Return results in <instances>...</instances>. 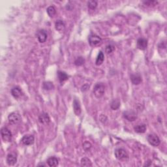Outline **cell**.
Here are the masks:
<instances>
[{
  "instance_id": "6da1fadb",
  "label": "cell",
  "mask_w": 167,
  "mask_h": 167,
  "mask_svg": "<svg viewBox=\"0 0 167 167\" xmlns=\"http://www.w3.org/2000/svg\"><path fill=\"white\" fill-rule=\"evenodd\" d=\"M105 91V87L103 83H97L94 86L93 92L94 95L97 98H101L104 95Z\"/></svg>"
},
{
  "instance_id": "7a4b0ae2",
  "label": "cell",
  "mask_w": 167,
  "mask_h": 167,
  "mask_svg": "<svg viewBox=\"0 0 167 167\" xmlns=\"http://www.w3.org/2000/svg\"><path fill=\"white\" fill-rule=\"evenodd\" d=\"M115 157L120 161H127L129 159L127 152L123 148H117L114 152Z\"/></svg>"
},
{
  "instance_id": "3957f363",
  "label": "cell",
  "mask_w": 167,
  "mask_h": 167,
  "mask_svg": "<svg viewBox=\"0 0 167 167\" xmlns=\"http://www.w3.org/2000/svg\"><path fill=\"white\" fill-rule=\"evenodd\" d=\"M8 120L11 124H17L21 121V116L18 112H13L11 113L8 116Z\"/></svg>"
},
{
  "instance_id": "277c9868",
  "label": "cell",
  "mask_w": 167,
  "mask_h": 167,
  "mask_svg": "<svg viewBox=\"0 0 167 167\" xmlns=\"http://www.w3.org/2000/svg\"><path fill=\"white\" fill-rule=\"evenodd\" d=\"M88 41L91 46H96L102 43V39L95 34H91L88 37Z\"/></svg>"
},
{
  "instance_id": "5b68a950",
  "label": "cell",
  "mask_w": 167,
  "mask_h": 167,
  "mask_svg": "<svg viewBox=\"0 0 167 167\" xmlns=\"http://www.w3.org/2000/svg\"><path fill=\"white\" fill-rule=\"evenodd\" d=\"M148 141L150 143V144L154 147H157L161 143V140H160L159 136L155 134H150L148 136Z\"/></svg>"
},
{
  "instance_id": "8992f818",
  "label": "cell",
  "mask_w": 167,
  "mask_h": 167,
  "mask_svg": "<svg viewBox=\"0 0 167 167\" xmlns=\"http://www.w3.org/2000/svg\"><path fill=\"white\" fill-rule=\"evenodd\" d=\"M1 135L2 139H3L5 142H10L12 139V133L11 131L9 130L8 128L4 127L1 128Z\"/></svg>"
},
{
  "instance_id": "52a82bcc",
  "label": "cell",
  "mask_w": 167,
  "mask_h": 167,
  "mask_svg": "<svg viewBox=\"0 0 167 167\" xmlns=\"http://www.w3.org/2000/svg\"><path fill=\"white\" fill-rule=\"evenodd\" d=\"M123 117L125 119L129 121H133L137 118V115L135 112L133 111V110H127V111H125L123 112Z\"/></svg>"
},
{
  "instance_id": "ba28073f",
  "label": "cell",
  "mask_w": 167,
  "mask_h": 167,
  "mask_svg": "<svg viewBox=\"0 0 167 167\" xmlns=\"http://www.w3.org/2000/svg\"><path fill=\"white\" fill-rule=\"evenodd\" d=\"M21 141H22V144L23 145L30 146L34 144L35 142V138L33 135H27L23 136V138H22Z\"/></svg>"
},
{
  "instance_id": "9c48e42d",
  "label": "cell",
  "mask_w": 167,
  "mask_h": 167,
  "mask_svg": "<svg viewBox=\"0 0 167 167\" xmlns=\"http://www.w3.org/2000/svg\"><path fill=\"white\" fill-rule=\"evenodd\" d=\"M47 37H48L47 32L44 30H40L37 33V37L41 43H44L46 41Z\"/></svg>"
},
{
  "instance_id": "30bf717a",
  "label": "cell",
  "mask_w": 167,
  "mask_h": 167,
  "mask_svg": "<svg viewBox=\"0 0 167 167\" xmlns=\"http://www.w3.org/2000/svg\"><path fill=\"white\" fill-rule=\"evenodd\" d=\"M16 161H17V157H16V155L15 154L11 153V154H9L7 155V163L9 165H15Z\"/></svg>"
},
{
  "instance_id": "8fae6325",
  "label": "cell",
  "mask_w": 167,
  "mask_h": 167,
  "mask_svg": "<svg viewBox=\"0 0 167 167\" xmlns=\"http://www.w3.org/2000/svg\"><path fill=\"white\" fill-rule=\"evenodd\" d=\"M39 121L42 124L46 125V124H48L49 123H50V118L47 113L44 112V113H42L41 114L39 115Z\"/></svg>"
},
{
  "instance_id": "7c38bea8",
  "label": "cell",
  "mask_w": 167,
  "mask_h": 167,
  "mask_svg": "<svg viewBox=\"0 0 167 167\" xmlns=\"http://www.w3.org/2000/svg\"><path fill=\"white\" fill-rule=\"evenodd\" d=\"M148 40L144 38H139L137 40V47L138 49L144 50L147 48Z\"/></svg>"
},
{
  "instance_id": "4fadbf2b",
  "label": "cell",
  "mask_w": 167,
  "mask_h": 167,
  "mask_svg": "<svg viewBox=\"0 0 167 167\" xmlns=\"http://www.w3.org/2000/svg\"><path fill=\"white\" fill-rule=\"evenodd\" d=\"M73 110L74 114L76 115V116H79L80 115L82 112L81 110V106L80 103V101L77 99H74L73 101Z\"/></svg>"
},
{
  "instance_id": "5bb4252c",
  "label": "cell",
  "mask_w": 167,
  "mask_h": 167,
  "mask_svg": "<svg viewBox=\"0 0 167 167\" xmlns=\"http://www.w3.org/2000/svg\"><path fill=\"white\" fill-rule=\"evenodd\" d=\"M11 94L15 99H18L21 95H22V89H20V87L15 86L11 89Z\"/></svg>"
},
{
  "instance_id": "9a60e30c",
  "label": "cell",
  "mask_w": 167,
  "mask_h": 167,
  "mask_svg": "<svg viewBox=\"0 0 167 167\" xmlns=\"http://www.w3.org/2000/svg\"><path fill=\"white\" fill-rule=\"evenodd\" d=\"M131 80L132 83L133 84H135V85H138V84H140L141 82H142V77H141L140 74L138 73L131 74Z\"/></svg>"
},
{
  "instance_id": "2e32d148",
  "label": "cell",
  "mask_w": 167,
  "mask_h": 167,
  "mask_svg": "<svg viewBox=\"0 0 167 167\" xmlns=\"http://www.w3.org/2000/svg\"><path fill=\"white\" fill-rule=\"evenodd\" d=\"M55 28L57 31L62 32L65 29V23L62 20H58L55 23Z\"/></svg>"
},
{
  "instance_id": "e0dca14e",
  "label": "cell",
  "mask_w": 167,
  "mask_h": 167,
  "mask_svg": "<svg viewBox=\"0 0 167 167\" xmlns=\"http://www.w3.org/2000/svg\"><path fill=\"white\" fill-rule=\"evenodd\" d=\"M47 164L49 166L51 167H55L57 166L59 164V160L56 157H50L47 159Z\"/></svg>"
},
{
  "instance_id": "ac0fdd59",
  "label": "cell",
  "mask_w": 167,
  "mask_h": 167,
  "mask_svg": "<svg viewBox=\"0 0 167 167\" xmlns=\"http://www.w3.org/2000/svg\"><path fill=\"white\" fill-rule=\"evenodd\" d=\"M58 79L61 83L69 79V76L64 71H62V70H58Z\"/></svg>"
},
{
  "instance_id": "d6986e66",
  "label": "cell",
  "mask_w": 167,
  "mask_h": 167,
  "mask_svg": "<svg viewBox=\"0 0 167 167\" xmlns=\"http://www.w3.org/2000/svg\"><path fill=\"white\" fill-rule=\"evenodd\" d=\"M134 130L137 133H144L146 131V125L145 124H138L134 127Z\"/></svg>"
},
{
  "instance_id": "ffe728a7",
  "label": "cell",
  "mask_w": 167,
  "mask_h": 167,
  "mask_svg": "<svg viewBox=\"0 0 167 167\" xmlns=\"http://www.w3.org/2000/svg\"><path fill=\"white\" fill-rule=\"evenodd\" d=\"M104 59H105L104 54H103L102 51H100L99 53L98 56H97V59H96L95 64L97 65H101L103 63Z\"/></svg>"
},
{
  "instance_id": "44dd1931",
  "label": "cell",
  "mask_w": 167,
  "mask_h": 167,
  "mask_svg": "<svg viewBox=\"0 0 167 167\" xmlns=\"http://www.w3.org/2000/svg\"><path fill=\"white\" fill-rule=\"evenodd\" d=\"M81 166H92V163H91V160L89 159L87 157H84L81 159Z\"/></svg>"
},
{
  "instance_id": "7402d4cb",
  "label": "cell",
  "mask_w": 167,
  "mask_h": 167,
  "mask_svg": "<svg viewBox=\"0 0 167 167\" xmlns=\"http://www.w3.org/2000/svg\"><path fill=\"white\" fill-rule=\"evenodd\" d=\"M46 11L48 16H50V17H53V16L56 14V9L52 5L48 7L46 9Z\"/></svg>"
},
{
  "instance_id": "603a6c76",
  "label": "cell",
  "mask_w": 167,
  "mask_h": 167,
  "mask_svg": "<svg viewBox=\"0 0 167 167\" xmlns=\"http://www.w3.org/2000/svg\"><path fill=\"white\" fill-rule=\"evenodd\" d=\"M110 107H111V109L112 110L118 109L119 107H120V102L117 99H115L112 102Z\"/></svg>"
},
{
  "instance_id": "cb8c5ba5",
  "label": "cell",
  "mask_w": 167,
  "mask_h": 167,
  "mask_svg": "<svg viewBox=\"0 0 167 167\" xmlns=\"http://www.w3.org/2000/svg\"><path fill=\"white\" fill-rule=\"evenodd\" d=\"M43 88L46 90H50L54 88V86L53 85V83L50 82H45L43 83Z\"/></svg>"
},
{
  "instance_id": "d4e9b609",
  "label": "cell",
  "mask_w": 167,
  "mask_h": 167,
  "mask_svg": "<svg viewBox=\"0 0 167 167\" xmlns=\"http://www.w3.org/2000/svg\"><path fill=\"white\" fill-rule=\"evenodd\" d=\"M85 62V60H84V59L81 57V56H80V57L77 58L76 60L74 61V64L76 65V66H81Z\"/></svg>"
},
{
  "instance_id": "484cf974",
  "label": "cell",
  "mask_w": 167,
  "mask_h": 167,
  "mask_svg": "<svg viewBox=\"0 0 167 167\" xmlns=\"http://www.w3.org/2000/svg\"><path fill=\"white\" fill-rule=\"evenodd\" d=\"M88 8L91 9V10H93V9H96V7H97V1H89L88 2Z\"/></svg>"
},
{
  "instance_id": "4316f807",
  "label": "cell",
  "mask_w": 167,
  "mask_h": 167,
  "mask_svg": "<svg viewBox=\"0 0 167 167\" xmlns=\"http://www.w3.org/2000/svg\"><path fill=\"white\" fill-rule=\"evenodd\" d=\"M115 50V47L112 45V44H109V45H107L106 46V48H105V52L107 54H110L112 53L113 51Z\"/></svg>"
},
{
  "instance_id": "83f0119b",
  "label": "cell",
  "mask_w": 167,
  "mask_h": 167,
  "mask_svg": "<svg viewBox=\"0 0 167 167\" xmlns=\"http://www.w3.org/2000/svg\"><path fill=\"white\" fill-rule=\"evenodd\" d=\"M91 144L90 142H85L83 144V148L86 150V151H88V150L91 149Z\"/></svg>"
},
{
  "instance_id": "f1b7e54d",
  "label": "cell",
  "mask_w": 167,
  "mask_h": 167,
  "mask_svg": "<svg viewBox=\"0 0 167 167\" xmlns=\"http://www.w3.org/2000/svg\"><path fill=\"white\" fill-rule=\"evenodd\" d=\"M143 3L145 4L147 6H154L155 5L157 4V1H143Z\"/></svg>"
},
{
  "instance_id": "f546056e",
  "label": "cell",
  "mask_w": 167,
  "mask_h": 167,
  "mask_svg": "<svg viewBox=\"0 0 167 167\" xmlns=\"http://www.w3.org/2000/svg\"><path fill=\"white\" fill-rule=\"evenodd\" d=\"M87 86H88V84H85V85L82 86V91H86L88 90V89L89 88V86L87 87V88H86Z\"/></svg>"
},
{
  "instance_id": "4dcf8cb0",
  "label": "cell",
  "mask_w": 167,
  "mask_h": 167,
  "mask_svg": "<svg viewBox=\"0 0 167 167\" xmlns=\"http://www.w3.org/2000/svg\"><path fill=\"white\" fill-rule=\"evenodd\" d=\"M38 166H45V165H44V164H43V163H40V164H38Z\"/></svg>"
}]
</instances>
